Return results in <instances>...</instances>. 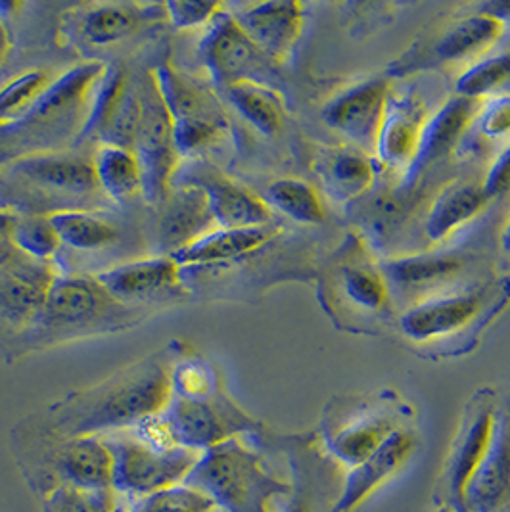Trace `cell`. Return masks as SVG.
<instances>
[{"label":"cell","instance_id":"1","mask_svg":"<svg viewBox=\"0 0 510 512\" xmlns=\"http://www.w3.org/2000/svg\"><path fill=\"white\" fill-rule=\"evenodd\" d=\"M171 399V369L162 359H146L56 405V430L77 438L135 428L142 420L163 413Z\"/></svg>","mask_w":510,"mask_h":512},{"label":"cell","instance_id":"2","mask_svg":"<svg viewBox=\"0 0 510 512\" xmlns=\"http://www.w3.org/2000/svg\"><path fill=\"white\" fill-rule=\"evenodd\" d=\"M106 70V64L93 60L54 77L20 121L0 129V137L12 140L16 148H24V156L45 154L68 140H81L94 93Z\"/></svg>","mask_w":510,"mask_h":512},{"label":"cell","instance_id":"3","mask_svg":"<svg viewBox=\"0 0 510 512\" xmlns=\"http://www.w3.org/2000/svg\"><path fill=\"white\" fill-rule=\"evenodd\" d=\"M188 484L227 512H275V499L290 493V486L271 476L259 455L236 438L204 451Z\"/></svg>","mask_w":510,"mask_h":512},{"label":"cell","instance_id":"4","mask_svg":"<svg viewBox=\"0 0 510 512\" xmlns=\"http://www.w3.org/2000/svg\"><path fill=\"white\" fill-rule=\"evenodd\" d=\"M158 91L175 125L181 158L204 150L227 131V114L206 83L165 60L152 71Z\"/></svg>","mask_w":510,"mask_h":512},{"label":"cell","instance_id":"5","mask_svg":"<svg viewBox=\"0 0 510 512\" xmlns=\"http://www.w3.org/2000/svg\"><path fill=\"white\" fill-rule=\"evenodd\" d=\"M133 152L142 171V196L162 204L181 169V154L175 140V125L162 94L148 73L140 79V121Z\"/></svg>","mask_w":510,"mask_h":512},{"label":"cell","instance_id":"6","mask_svg":"<svg viewBox=\"0 0 510 512\" xmlns=\"http://www.w3.org/2000/svg\"><path fill=\"white\" fill-rule=\"evenodd\" d=\"M116 449V489L139 499L185 484L204 451L188 447L160 449L133 436H123Z\"/></svg>","mask_w":510,"mask_h":512},{"label":"cell","instance_id":"7","mask_svg":"<svg viewBox=\"0 0 510 512\" xmlns=\"http://www.w3.org/2000/svg\"><path fill=\"white\" fill-rule=\"evenodd\" d=\"M66 16V35L75 45L89 50L117 47L137 37L148 25L167 20L163 4L142 2L85 4Z\"/></svg>","mask_w":510,"mask_h":512},{"label":"cell","instance_id":"8","mask_svg":"<svg viewBox=\"0 0 510 512\" xmlns=\"http://www.w3.org/2000/svg\"><path fill=\"white\" fill-rule=\"evenodd\" d=\"M175 445L208 451L252 428V420L227 399L175 397L162 413Z\"/></svg>","mask_w":510,"mask_h":512},{"label":"cell","instance_id":"9","mask_svg":"<svg viewBox=\"0 0 510 512\" xmlns=\"http://www.w3.org/2000/svg\"><path fill=\"white\" fill-rule=\"evenodd\" d=\"M198 56L209 77L221 89L240 81L263 83L261 75H265L271 64V60L242 31L234 16L227 12H219L209 24L208 33L198 48Z\"/></svg>","mask_w":510,"mask_h":512},{"label":"cell","instance_id":"10","mask_svg":"<svg viewBox=\"0 0 510 512\" xmlns=\"http://www.w3.org/2000/svg\"><path fill=\"white\" fill-rule=\"evenodd\" d=\"M140 121V81L121 68H108L96 93L81 139L133 150Z\"/></svg>","mask_w":510,"mask_h":512},{"label":"cell","instance_id":"11","mask_svg":"<svg viewBox=\"0 0 510 512\" xmlns=\"http://www.w3.org/2000/svg\"><path fill=\"white\" fill-rule=\"evenodd\" d=\"M497 419L493 401L484 394L468 407L464 415L463 426L451 445L445 470V488L451 509L455 512H463L464 493L489 451Z\"/></svg>","mask_w":510,"mask_h":512},{"label":"cell","instance_id":"12","mask_svg":"<svg viewBox=\"0 0 510 512\" xmlns=\"http://www.w3.org/2000/svg\"><path fill=\"white\" fill-rule=\"evenodd\" d=\"M388 104V83L374 79L338 94L326 104L323 117L328 127L346 137L355 148L372 154Z\"/></svg>","mask_w":510,"mask_h":512},{"label":"cell","instance_id":"13","mask_svg":"<svg viewBox=\"0 0 510 512\" xmlns=\"http://www.w3.org/2000/svg\"><path fill=\"white\" fill-rule=\"evenodd\" d=\"M119 302L94 277H56L48 288L39 323L48 328L93 325L114 311Z\"/></svg>","mask_w":510,"mask_h":512},{"label":"cell","instance_id":"14","mask_svg":"<svg viewBox=\"0 0 510 512\" xmlns=\"http://www.w3.org/2000/svg\"><path fill=\"white\" fill-rule=\"evenodd\" d=\"M179 183L196 185L208 194L217 229H257L271 223V208L261 196L208 167L186 171Z\"/></svg>","mask_w":510,"mask_h":512},{"label":"cell","instance_id":"15","mask_svg":"<svg viewBox=\"0 0 510 512\" xmlns=\"http://www.w3.org/2000/svg\"><path fill=\"white\" fill-rule=\"evenodd\" d=\"M160 206L158 244L165 256L177 254L217 229L208 194L196 185L179 183L169 190Z\"/></svg>","mask_w":510,"mask_h":512},{"label":"cell","instance_id":"16","mask_svg":"<svg viewBox=\"0 0 510 512\" xmlns=\"http://www.w3.org/2000/svg\"><path fill=\"white\" fill-rule=\"evenodd\" d=\"M417 451V440L411 432L397 428L371 457L349 468L346 484L336 501L334 512H353L359 509L372 493L390 482Z\"/></svg>","mask_w":510,"mask_h":512},{"label":"cell","instance_id":"17","mask_svg":"<svg viewBox=\"0 0 510 512\" xmlns=\"http://www.w3.org/2000/svg\"><path fill=\"white\" fill-rule=\"evenodd\" d=\"M58 275L41 261H12L0 267V321L20 328L39 321L48 288Z\"/></svg>","mask_w":510,"mask_h":512},{"label":"cell","instance_id":"18","mask_svg":"<svg viewBox=\"0 0 510 512\" xmlns=\"http://www.w3.org/2000/svg\"><path fill=\"white\" fill-rule=\"evenodd\" d=\"M232 16L271 62H282L302 35L300 2H261L246 6Z\"/></svg>","mask_w":510,"mask_h":512},{"label":"cell","instance_id":"19","mask_svg":"<svg viewBox=\"0 0 510 512\" xmlns=\"http://www.w3.org/2000/svg\"><path fill=\"white\" fill-rule=\"evenodd\" d=\"M117 302L150 300L181 286V267L171 256L121 263L96 275Z\"/></svg>","mask_w":510,"mask_h":512},{"label":"cell","instance_id":"20","mask_svg":"<svg viewBox=\"0 0 510 512\" xmlns=\"http://www.w3.org/2000/svg\"><path fill=\"white\" fill-rule=\"evenodd\" d=\"M509 503L510 417H501L489 451L466 488L463 512H499Z\"/></svg>","mask_w":510,"mask_h":512},{"label":"cell","instance_id":"21","mask_svg":"<svg viewBox=\"0 0 510 512\" xmlns=\"http://www.w3.org/2000/svg\"><path fill=\"white\" fill-rule=\"evenodd\" d=\"M482 307V294L461 292L417 303L401 317V330L418 342L445 338L468 325Z\"/></svg>","mask_w":510,"mask_h":512},{"label":"cell","instance_id":"22","mask_svg":"<svg viewBox=\"0 0 510 512\" xmlns=\"http://www.w3.org/2000/svg\"><path fill=\"white\" fill-rule=\"evenodd\" d=\"M10 169L39 187L68 194H93L98 190L93 158H81L60 152L22 156L10 163Z\"/></svg>","mask_w":510,"mask_h":512},{"label":"cell","instance_id":"23","mask_svg":"<svg viewBox=\"0 0 510 512\" xmlns=\"http://www.w3.org/2000/svg\"><path fill=\"white\" fill-rule=\"evenodd\" d=\"M58 468L73 488H116V449L102 436H77L64 443Z\"/></svg>","mask_w":510,"mask_h":512},{"label":"cell","instance_id":"24","mask_svg":"<svg viewBox=\"0 0 510 512\" xmlns=\"http://www.w3.org/2000/svg\"><path fill=\"white\" fill-rule=\"evenodd\" d=\"M480 108V100H470L459 94L447 100L434 116L426 119L420 133L417 160L411 169L418 171V167L422 169L428 163L438 162L447 156L474 125Z\"/></svg>","mask_w":510,"mask_h":512},{"label":"cell","instance_id":"25","mask_svg":"<svg viewBox=\"0 0 510 512\" xmlns=\"http://www.w3.org/2000/svg\"><path fill=\"white\" fill-rule=\"evenodd\" d=\"M426 123L417 102L390 98L374 154L390 169H411L417 160L420 133Z\"/></svg>","mask_w":510,"mask_h":512},{"label":"cell","instance_id":"26","mask_svg":"<svg viewBox=\"0 0 510 512\" xmlns=\"http://www.w3.org/2000/svg\"><path fill=\"white\" fill-rule=\"evenodd\" d=\"M275 236L277 231L271 227L234 229V231L215 229L171 257L179 263L181 269L231 263L236 259L252 256L265 244H269Z\"/></svg>","mask_w":510,"mask_h":512},{"label":"cell","instance_id":"27","mask_svg":"<svg viewBox=\"0 0 510 512\" xmlns=\"http://www.w3.org/2000/svg\"><path fill=\"white\" fill-rule=\"evenodd\" d=\"M487 202L489 198L480 183H455L443 188L426 219L428 238L432 242L447 240L480 215Z\"/></svg>","mask_w":510,"mask_h":512},{"label":"cell","instance_id":"28","mask_svg":"<svg viewBox=\"0 0 510 512\" xmlns=\"http://www.w3.org/2000/svg\"><path fill=\"white\" fill-rule=\"evenodd\" d=\"M395 430L392 417L372 413L332 430L326 436V447L340 463L353 468L367 461Z\"/></svg>","mask_w":510,"mask_h":512},{"label":"cell","instance_id":"29","mask_svg":"<svg viewBox=\"0 0 510 512\" xmlns=\"http://www.w3.org/2000/svg\"><path fill=\"white\" fill-rule=\"evenodd\" d=\"M98 188L116 202L142 196V171L133 150L100 144L93 156Z\"/></svg>","mask_w":510,"mask_h":512},{"label":"cell","instance_id":"30","mask_svg":"<svg viewBox=\"0 0 510 512\" xmlns=\"http://www.w3.org/2000/svg\"><path fill=\"white\" fill-rule=\"evenodd\" d=\"M227 102L259 133L273 137L284 123V108L277 91L259 81H240L223 89Z\"/></svg>","mask_w":510,"mask_h":512},{"label":"cell","instance_id":"31","mask_svg":"<svg viewBox=\"0 0 510 512\" xmlns=\"http://www.w3.org/2000/svg\"><path fill=\"white\" fill-rule=\"evenodd\" d=\"M505 25L495 14H476L453 25L438 43L436 54L445 62H459L484 54L503 37Z\"/></svg>","mask_w":510,"mask_h":512},{"label":"cell","instance_id":"32","mask_svg":"<svg viewBox=\"0 0 510 512\" xmlns=\"http://www.w3.org/2000/svg\"><path fill=\"white\" fill-rule=\"evenodd\" d=\"M48 221L58 234L62 246L79 252L102 250L116 242L119 234L114 223L87 211H54L48 215Z\"/></svg>","mask_w":510,"mask_h":512},{"label":"cell","instance_id":"33","mask_svg":"<svg viewBox=\"0 0 510 512\" xmlns=\"http://www.w3.org/2000/svg\"><path fill=\"white\" fill-rule=\"evenodd\" d=\"M323 177L332 194L353 198L371 187L374 163L371 156L359 148H338L326 156Z\"/></svg>","mask_w":510,"mask_h":512},{"label":"cell","instance_id":"34","mask_svg":"<svg viewBox=\"0 0 510 512\" xmlns=\"http://www.w3.org/2000/svg\"><path fill=\"white\" fill-rule=\"evenodd\" d=\"M265 202L302 225H319L325 221V204L321 194L300 179H279L271 183Z\"/></svg>","mask_w":510,"mask_h":512},{"label":"cell","instance_id":"35","mask_svg":"<svg viewBox=\"0 0 510 512\" xmlns=\"http://www.w3.org/2000/svg\"><path fill=\"white\" fill-rule=\"evenodd\" d=\"M461 267L463 259L457 256L403 257L386 265V275L399 286L418 288L451 279Z\"/></svg>","mask_w":510,"mask_h":512},{"label":"cell","instance_id":"36","mask_svg":"<svg viewBox=\"0 0 510 512\" xmlns=\"http://www.w3.org/2000/svg\"><path fill=\"white\" fill-rule=\"evenodd\" d=\"M52 79L48 71L29 70L0 87V129L20 121L47 91Z\"/></svg>","mask_w":510,"mask_h":512},{"label":"cell","instance_id":"37","mask_svg":"<svg viewBox=\"0 0 510 512\" xmlns=\"http://www.w3.org/2000/svg\"><path fill=\"white\" fill-rule=\"evenodd\" d=\"M12 246L25 257L45 263L58 254L62 242L50 225L48 215H29L18 217L12 233Z\"/></svg>","mask_w":510,"mask_h":512},{"label":"cell","instance_id":"38","mask_svg":"<svg viewBox=\"0 0 510 512\" xmlns=\"http://www.w3.org/2000/svg\"><path fill=\"white\" fill-rule=\"evenodd\" d=\"M509 79L510 52H503L486 60H478L464 71L457 81V94L470 100H482L495 93Z\"/></svg>","mask_w":510,"mask_h":512},{"label":"cell","instance_id":"39","mask_svg":"<svg viewBox=\"0 0 510 512\" xmlns=\"http://www.w3.org/2000/svg\"><path fill=\"white\" fill-rule=\"evenodd\" d=\"M342 290L349 302L363 311H380L388 303V282L369 267H346Z\"/></svg>","mask_w":510,"mask_h":512},{"label":"cell","instance_id":"40","mask_svg":"<svg viewBox=\"0 0 510 512\" xmlns=\"http://www.w3.org/2000/svg\"><path fill=\"white\" fill-rule=\"evenodd\" d=\"M219 507L206 491L194 486H175L142 497L133 512H217Z\"/></svg>","mask_w":510,"mask_h":512},{"label":"cell","instance_id":"41","mask_svg":"<svg viewBox=\"0 0 510 512\" xmlns=\"http://www.w3.org/2000/svg\"><path fill=\"white\" fill-rule=\"evenodd\" d=\"M173 396L209 399L215 396V374L200 359H186L171 369Z\"/></svg>","mask_w":510,"mask_h":512},{"label":"cell","instance_id":"42","mask_svg":"<svg viewBox=\"0 0 510 512\" xmlns=\"http://www.w3.org/2000/svg\"><path fill=\"white\" fill-rule=\"evenodd\" d=\"M165 18L175 29H196L209 25L219 12H223V4L206 2V0H171L165 2Z\"/></svg>","mask_w":510,"mask_h":512},{"label":"cell","instance_id":"43","mask_svg":"<svg viewBox=\"0 0 510 512\" xmlns=\"http://www.w3.org/2000/svg\"><path fill=\"white\" fill-rule=\"evenodd\" d=\"M474 125L486 139H510V94L493 96L482 104Z\"/></svg>","mask_w":510,"mask_h":512},{"label":"cell","instance_id":"44","mask_svg":"<svg viewBox=\"0 0 510 512\" xmlns=\"http://www.w3.org/2000/svg\"><path fill=\"white\" fill-rule=\"evenodd\" d=\"M60 512H117L116 488H71L60 497Z\"/></svg>","mask_w":510,"mask_h":512},{"label":"cell","instance_id":"45","mask_svg":"<svg viewBox=\"0 0 510 512\" xmlns=\"http://www.w3.org/2000/svg\"><path fill=\"white\" fill-rule=\"evenodd\" d=\"M487 198H495L501 196L510 190V146L499 154V158L491 165V169L487 171L486 179L482 183Z\"/></svg>","mask_w":510,"mask_h":512},{"label":"cell","instance_id":"46","mask_svg":"<svg viewBox=\"0 0 510 512\" xmlns=\"http://www.w3.org/2000/svg\"><path fill=\"white\" fill-rule=\"evenodd\" d=\"M10 52H12V39H10L6 25L2 24V20H0V66L8 60Z\"/></svg>","mask_w":510,"mask_h":512},{"label":"cell","instance_id":"47","mask_svg":"<svg viewBox=\"0 0 510 512\" xmlns=\"http://www.w3.org/2000/svg\"><path fill=\"white\" fill-rule=\"evenodd\" d=\"M16 254H18V252H16V248H14L10 242H2V240H0V267L12 263Z\"/></svg>","mask_w":510,"mask_h":512},{"label":"cell","instance_id":"48","mask_svg":"<svg viewBox=\"0 0 510 512\" xmlns=\"http://www.w3.org/2000/svg\"><path fill=\"white\" fill-rule=\"evenodd\" d=\"M288 512H313V509H311V505H309L307 497H305V495H300V497H296V499L292 501V505H290Z\"/></svg>","mask_w":510,"mask_h":512},{"label":"cell","instance_id":"49","mask_svg":"<svg viewBox=\"0 0 510 512\" xmlns=\"http://www.w3.org/2000/svg\"><path fill=\"white\" fill-rule=\"evenodd\" d=\"M501 248H503V252L510 254V219L507 221L503 233H501Z\"/></svg>","mask_w":510,"mask_h":512},{"label":"cell","instance_id":"50","mask_svg":"<svg viewBox=\"0 0 510 512\" xmlns=\"http://www.w3.org/2000/svg\"><path fill=\"white\" fill-rule=\"evenodd\" d=\"M499 512H510V503L507 505V507H505V509H501Z\"/></svg>","mask_w":510,"mask_h":512}]
</instances>
